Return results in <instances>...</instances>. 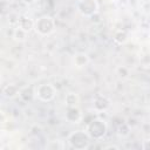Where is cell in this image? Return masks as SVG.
<instances>
[{
  "label": "cell",
  "instance_id": "6da1fadb",
  "mask_svg": "<svg viewBox=\"0 0 150 150\" xmlns=\"http://www.w3.org/2000/svg\"><path fill=\"white\" fill-rule=\"evenodd\" d=\"M86 131L88 132V135L90 136L91 139L100 141L107 135L108 125H107L105 121H103L102 118H93L90 122H88Z\"/></svg>",
  "mask_w": 150,
  "mask_h": 150
},
{
  "label": "cell",
  "instance_id": "7a4b0ae2",
  "mask_svg": "<svg viewBox=\"0 0 150 150\" xmlns=\"http://www.w3.org/2000/svg\"><path fill=\"white\" fill-rule=\"evenodd\" d=\"M90 136L87 131L83 130H76L73 131L68 137L69 145L75 150H86L90 145Z\"/></svg>",
  "mask_w": 150,
  "mask_h": 150
},
{
  "label": "cell",
  "instance_id": "3957f363",
  "mask_svg": "<svg viewBox=\"0 0 150 150\" xmlns=\"http://www.w3.org/2000/svg\"><path fill=\"white\" fill-rule=\"evenodd\" d=\"M34 29L36 30L38 34H40L42 36L50 35L55 30V21L49 15H42L35 21Z\"/></svg>",
  "mask_w": 150,
  "mask_h": 150
},
{
  "label": "cell",
  "instance_id": "277c9868",
  "mask_svg": "<svg viewBox=\"0 0 150 150\" xmlns=\"http://www.w3.org/2000/svg\"><path fill=\"white\" fill-rule=\"evenodd\" d=\"M77 12L86 18H91L98 12V2L96 0H79L76 4Z\"/></svg>",
  "mask_w": 150,
  "mask_h": 150
},
{
  "label": "cell",
  "instance_id": "5b68a950",
  "mask_svg": "<svg viewBox=\"0 0 150 150\" xmlns=\"http://www.w3.org/2000/svg\"><path fill=\"white\" fill-rule=\"evenodd\" d=\"M56 95V89L52 83H42L35 88V96L42 102H50Z\"/></svg>",
  "mask_w": 150,
  "mask_h": 150
},
{
  "label": "cell",
  "instance_id": "8992f818",
  "mask_svg": "<svg viewBox=\"0 0 150 150\" xmlns=\"http://www.w3.org/2000/svg\"><path fill=\"white\" fill-rule=\"evenodd\" d=\"M93 107H94V110L97 112L105 111L110 108V100L104 95H98L94 98Z\"/></svg>",
  "mask_w": 150,
  "mask_h": 150
},
{
  "label": "cell",
  "instance_id": "52a82bcc",
  "mask_svg": "<svg viewBox=\"0 0 150 150\" xmlns=\"http://www.w3.org/2000/svg\"><path fill=\"white\" fill-rule=\"evenodd\" d=\"M66 121L69 123H79L82 120V111L79 107H68L66 110Z\"/></svg>",
  "mask_w": 150,
  "mask_h": 150
},
{
  "label": "cell",
  "instance_id": "ba28073f",
  "mask_svg": "<svg viewBox=\"0 0 150 150\" xmlns=\"http://www.w3.org/2000/svg\"><path fill=\"white\" fill-rule=\"evenodd\" d=\"M16 27L21 28L22 30H25V32H27V33H30V32L34 29V27H35V21H33V20H32L30 18H28V16L22 15V16L19 18V21H18V23H16Z\"/></svg>",
  "mask_w": 150,
  "mask_h": 150
},
{
  "label": "cell",
  "instance_id": "9c48e42d",
  "mask_svg": "<svg viewBox=\"0 0 150 150\" xmlns=\"http://www.w3.org/2000/svg\"><path fill=\"white\" fill-rule=\"evenodd\" d=\"M89 61H90V60H89V56H88L86 53H82V52L76 53V54L73 56V63H74V66H75L76 68H83V67L88 66Z\"/></svg>",
  "mask_w": 150,
  "mask_h": 150
},
{
  "label": "cell",
  "instance_id": "30bf717a",
  "mask_svg": "<svg viewBox=\"0 0 150 150\" xmlns=\"http://www.w3.org/2000/svg\"><path fill=\"white\" fill-rule=\"evenodd\" d=\"M2 94H4V96L7 97V98H14V97L19 96L20 89L18 88L16 84L8 83V84L4 86V88H2Z\"/></svg>",
  "mask_w": 150,
  "mask_h": 150
},
{
  "label": "cell",
  "instance_id": "8fae6325",
  "mask_svg": "<svg viewBox=\"0 0 150 150\" xmlns=\"http://www.w3.org/2000/svg\"><path fill=\"white\" fill-rule=\"evenodd\" d=\"M19 96L21 97L22 101L25 102H29L33 100V97L35 96V88L32 87H25L22 89H20V94Z\"/></svg>",
  "mask_w": 150,
  "mask_h": 150
},
{
  "label": "cell",
  "instance_id": "7c38bea8",
  "mask_svg": "<svg viewBox=\"0 0 150 150\" xmlns=\"http://www.w3.org/2000/svg\"><path fill=\"white\" fill-rule=\"evenodd\" d=\"M64 103L68 107H77L79 103H80V96L76 94V93H73V91H69L67 93V95L64 96Z\"/></svg>",
  "mask_w": 150,
  "mask_h": 150
},
{
  "label": "cell",
  "instance_id": "4fadbf2b",
  "mask_svg": "<svg viewBox=\"0 0 150 150\" xmlns=\"http://www.w3.org/2000/svg\"><path fill=\"white\" fill-rule=\"evenodd\" d=\"M112 39L118 45H124L127 41H128V33L124 30V29H118L112 35Z\"/></svg>",
  "mask_w": 150,
  "mask_h": 150
},
{
  "label": "cell",
  "instance_id": "5bb4252c",
  "mask_svg": "<svg viewBox=\"0 0 150 150\" xmlns=\"http://www.w3.org/2000/svg\"><path fill=\"white\" fill-rule=\"evenodd\" d=\"M27 34H28L27 32L22 30V29L19 28V27H15L14 30H13V38H14V40L18 41V42H23V41H26Z\"/></svg>",
  "mask_w": 150,
  "mask_h": 150
},
{
  "label": "cell",
  "instance_id": "9a60e30c",
  "mask_svg": "<svg viewBox=\"0 0 150 150\" xmlns=\"http://www.w3.org/2000/svg\"><path fill=\"white\" fill-rule=\"evenodd\" d=\"M117 132H118L120 136H123V137L128 136L130 134V127H129V124H127V123L120 124L118 128H117Z\"/></svg>",
  "mask_w": 150,
  "mask_h": 150
},
{
  "label": "cell",
  "instance_id": "2e32d148",
  "mask_svg": "<svg viewBox=\"0 0 150 150\" xmlns=\"http://www.w3.org/2000/svg\"><path fill=\"white\" fill-rule=\"evenodd\" d=\"M116 73H117V75H118L121 79H128V77H129V69H128L127 67H123V66L117 67Z\"/></svg>",
  "mask_w": 150,
  "mask_h": 150
},
{
  "label": "cell",
  "instance_id": "e0dca14e",
  "mask_svg": "<svg viewBox=\"0 0 150 150\" xmlns=\"http://www.w3.org/2000/svg\"><path fill=\"white\" fill-rule=\"evenodd\" d=\"M142 148H143V149H146V150H150V139L144 141V143H143Z\"/></svg>",
  "mask_w": 150,
  "mask_h": 150
},
{
  "label": "cell",
  "instance_id": "ac0fdd59",
  "mask_svg": "<svg viewBox=\"0 0 150 150\" xmlns=\"http://www.w3.org/2000/svg\"><path fill=\"white\" fill-rule=\"evenodd\" d=\"M21 2H23L25 5H32V4H34L36 0H20Z\"/></svg>",
  "mask_w": 150,
  "mask_h": 150
},
{
  "label": "cell",
  "instance_id": "d6986e66",
  "mask_svg": "<svg viewBox=\"0 0 150 150\" xmlns=\"http://www.w3.org/2000/svg\"><path fill=\"white\" fill-rule=\"evenodd\" d=\"M103 149H105V150H107V149H116V150H117V149H120V148H118L117 145H108V146H104Z\"/></svg>",
  "mask_w": 150,
  "mask_h": 150
}]
</instances>
